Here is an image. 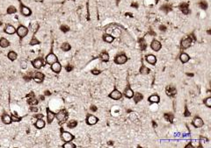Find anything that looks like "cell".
Returning <instances> with one entry per match:
<instances>
[{
  "label": "cell",
  "instance_id": "24",
  "mask_svg": "<svg viewBox=\"0 0 211 148\" xmlns=\"http://www.w3.org/2000/svg\"><path fill=\"white\" fill-rule=\"evenodd\" d=\"M2 121H3V123L5 124V125H9V124L12 123L11 116L9 115H6V114H5V115L2 116Z\"/></svg>",
  "mask_w": 211,
  "mask_h": 148
},
{
  "label": "cell",
  "instance_id": "32",
  "mask_svg": "<svg viewBox=\"0 0 211 148\" xmlns=\"http://www.w3.org/2000/svg\"><path fill=\"white\" fill-rule=\"evenodd\" d=\"M139 42H140V47H141V50H142V51H144V50L146 49V47H147V44H146V42L144 41L143 39H140L139 40Z\"/></svg>",
  "mask_w": 211,
  "mask_h": 148
},
{
  "label": "cell",
  "instance_id": "49",
  "mask_svg": "<svg viewBox=\"0 0 211 148\" xmlns=\"http://www.w3.org/2000/svg\"><path fill=\"white\" fill-rule=\"evenodd\" d=\"M131 6L134 7V8H136V9H137L138 8V4L137 3H132L131 4Z\"/></svg>",
  "mask_w": 211,
  "mask_h": 148
},
{
  "label": "cell",
  "instance_id": "1",
  "mask_svg": "<svg viewBox=\"0 0 211 148\" xmlns=\"http://www.w3.org/2000/svg\"><path fill=\"white\" fill-rule=\"evenodd\" d=\"M16 33H17V34L18 35V37L24 38V37L27 36V33H28V29H27L26 26H24V25H19V26L18 27L17 30H16Z\"/></svg>",
  "mask_w": 211,
  "mask_h": 148
},
{
  "label": "cell",
  "instance_id": "22",
  "mask_svg": "<svg viewBox=\"0 0 211 148\" xmlns=\"http://www.w3.org/2000/svg\"><path fill=\"white\" fill-rule=\"evenodd\" d=\"M7 57H8L9 60H11L12 62H13V61H15L16 59H17L18 54L14 51H10L8 53V54H7Z\"/></svg>",
  "mask_w": 211,
  "mask_h": 148
},
{
  "label": "cell",
  "instance_id": "31",
  "mask_svg": "<svg viewBox=\"0 0 211 148\" xmlns=\"http://www.w3.org/2000/svg\"><path fill=\"white\" fill-rule=\"evenodd\" d=\"M16 12H17V9H16V7L13 6V5H11V6H9L8 8H7V13L8 14H13V13H15Z\"/></svg>",
  "mask_w": 211,
  "mask_h": 148
},
{
  "label": "cell",
  "instance_id": "44",
  "mask_svg": "<svg viewBox=\"0 0 211 148\" xmlns=\"http://www.w3.org/2000/svg\"><path fill=\"white\" fill-rule=\"evenodd\" d=\"M190 115H191V113H190V112L188 111V109L186 108H186H185V112H184V116H189Z\"/></svg>",
  "mask_w": 211,
  "mask_h": 148
},
{
  "label": "cell",
  "instance_id": "8",
  "mask_svg": "<svg viewBox=\"0 0 211 148\" xmlns=\"http://www.w3.org/2000/svg\"><path fill=\"white\" fill-rule=\"evenodd\" d=\"M33 77H34L35 82L38 83H40V82H42V81H43V79H44V75L42 73H40V72H35L34 75H33Z\"/></svg>",
  "mask_w": 211,
  "mask_h": 148
},
{
  "label": "cell",
  "instance_id": "2",
  "mask_svg": "<svg viewBox=\"0 0 211 148\" xmlns=\"http://www.w3.org/2000/svg\"><path fill=\"white\" fill-rule=\"evenodd\" d=\"M67 117H68V115H67V112H66L65 110H61L60 112H58V113L56 114V118L58 119V121L61 122V123L65 121V120L67 119Z\"/></svg>",
  "mask_w": 211,
  "mask_h": 148
},
{
  "label": "cell",
  "instance_id": "42",
  "mask_svg": "<svg viewBox=\"0 0 211 148\" xmlns=\"http://www.w3.org/2000/svg\"><path fill=\"white\" fill-rule=\"evenodd\" d=\"M11 119H12V122H18L20 121L21 118L18 117V116H16L15 115H12L11 116Z\"/></svg>",
  "mask_w": 211,
  "mask_h": 148
},
{
  "label": "cell",
  "instance_id": "54",
  "mask_svg": "<svg viewBox=\"0 0 211 148\" xmlns=\"http://www.w3.org/2000/svg\"><path fill=\"white\" fill-rule=\"evenodd\" d=\"M45 95H46V96H50L51 93H50L49 91H48V90H47V91H45Z\"/></svg>",
  "mask_w": 211,
  "mask_h": 148
},
{
  "label": "cell",
  "instance_id": "33",
  "mask_svg": "<svg viewBox=\"0 0 211 148\" xmlns=\"http://www.w3.org/2000/svg\"><path fill=\"white\" fill-rule=\"evenodd\" d=\"M140 73L142 74V75H146V74H149L150 73V69L147 68V67L145 66H142L140 68Z\"/></svg>",
  "mask_w": 211,
  "mask_h": 148
},
{
  "label": "cell",
  "instance_id": "30",
  "mask_svg": "<svg viewBox=\"0 0 211 148\" xmlns=\"http://www.w3.org/2000/svg\"><path fill=\"white\" fill-rule=\"evenodd\" d=\"M103 38H104V40L105 42H107V43H111V42L114 41V37L111 36V35H108V34H105L103 36Z\"/></svg>",
  "mask_w": 211,
  "mask_h": 148
},
{
  "label": "cell",
  "instance_id": "52",
  "mask_svg": "<svg viewBox=\"0 0 211 148\" xmlns=\"http://www.w3.org/2000/svg\"><path fill=\"white\" fill-rule=\"evenodd\" d=\"M31 110H32V111H34V112H36L37 110H38V109H37V108H34V107H33V108H31Z\"/></svg>",
  "mask_w": 211,
  "mask_h": 148
},
{
  "label": "cell",
  "instance_id": "7",
  "mask_svg": "<svg viewBox=\"0 0 211 148\" xmlns=\"http://www.w3.org/2000/svg\"><path fill=\"white\" fill-rule=\"evenodd\" d=\"M179 9H180L181 12H182L184 14H186V15L189 14V12H190L189 5H188L187 3H182L181 4V5H179Z\"/></svg>",
  "mask_w": 211,
  "mask_h": 148
},
{
  "label": "cell",
  "instance_id": "35",
  "mask_svg": "<svg viewBox=\"0 0 211 148\" xmlns=\"http://www.w3.org/2000/svg\"><path fill=\"white\" fill-rule=\"evenodd\" d=\"M61 48L64 50V51L67 52V51H69V50H70V45L69 43H67V42H65V43H64V44L62 45Z\"/></svg>",
  "mask_w": 211,
  "mask_h": 148
},
{
  "label": "cell",
  "instance_id": "46",
  "mask_svg": "<svg viewBox=\"0 0 211 148\" xmlns=\"http://www.w3.org/2000/svg\"><path fill=\"white\" fill-rule=\"evenodd\" d=\"M159 30L160 31H163V32H165L166 31V26L165 25H160V26H159Z\"/></svg>",
  "mask_w": 211,
  "mask_h": 148
},
{
  "label": "cell",
  "instance_id": "14",
  "mask_svg": "<svg viewBox=\"0 0 211 148\" xmlns=\"http://www.w3.org/2000/svg\"><path fill=\"white\" fill-rule=\"evenodd\" d=\"M32 64H33V66H34V68L39 69V68H40L42 66H43V61H42L41 59L38 58V59H36V60H34V62H32Z\"/></svg>",
  "mask_w": 211,
  "mask_h": 148
},
{
  "label": "cell",
  "instance_id": "59",
  "mask_svg": "<svg viewBox=\"0 0 211 148\" xmlns=\"http://www.w3.org/2000/svg\"><path fill=\"white\" fill-rule=\"evenodd\" d=\"M158 1H159V0H156V2H157V3H158Z\"/></svg>",
  "mask_w": 211,
  "mask_h": 148
},
{
  "label": "cell",
  "instance_id": "11",
  "mask_svg": "<svg viewBox=\"0 0 211 148\" xmlns=\"http://www.w3.org/2000/svg\"><path fill=\"white\" fill-rule=\"evenodd\" d=\"M193 125H194V127H196V128L202 127L203 126V120L201 119V117H198V116H196V117L193 120Z\"/></svg>",
  "mask_w": 211,
  "mask_h": 148
},
{
  "label": "cell",
  "instance_id": "23",
  "mask_svg": "<svg viewBox=\"0 0 211 148\" xmlns=\"http://www.w3.org/2000/svg\"><path fill=\"white\" fill-rule=\"evenodd\" d=\"M9 46H10V42H9L5 38H2L1 40H0V47H1L5 48V47H8Z\"/></svg>",
  "mask_w": 211,
  "mask_h": 148
},
{
  "label": "cell",
  "instance_id": "51",
  "mask_svg": "<svg viewBox=\"0 0 211 148\" xmlns=\"http://www.w3.org/2000/svg\"><path fill=\"white\" fill-rule=\"evenodd\" d=\"M37 118H43V115H41V114H39V115H36L35 116Z\"/></svg>",
  "mask_w": 211,
  "mask_h": 148
},
{
  "label": "cell",
  "instance_id": "38",
  "mask_svg": "<svg viewBox=\"0 0 211 148\" xmlns=\"http://www.w3.org/2000/svg\"><path fill=\"white\" fill-rule=\"evenodd\" d=\"M37 103H38V101H37L36 98H34V96H32V97L28 99V103H30V104H32V105L37 104Z\"/></svg>",
  "mask_w": 211,
  "mask_h": 148
},
{
  "label": "cell",
  "instance_id": "27",
  "mask_svg": "<svg viewBox=\"0 0 211 148\" xmlns=\"http://www.w3.org/2000/svg\"><path fill=\"white\" fill-rule=\"evenodd\" d=\"M159 97L158 95H152V96H151V97H149V101L151 102V103H158V102H159Z\"/></svg>",
  "mask_w": 211,
  "mask_h": 148
},
{
  "label": "cell",
  "instance_id": "12",
  "mask_svg": "<svg viewBox=\"0 0 211 148\" xmlns=\"http://www.w3.org/2000/svg\"><path fill=\"white\" fill-rule=\"evenodd\" d=\"M151 48H152L154 51L158 52L159 50L161 49V47H162V45H161V43L158 41V40H153L152 42H151Z\"/></svg>",
  "mask_w": 211,
  "mask_h": 148
},
{
  "label": "cell",
  "instance_id": "45",
  "mask_svg": "<svg viewBox=\"0 0 211 148\" xmlns=\"http://www.w3.org/2000/svg\"><path fill=\"white\" fill-rule=\"evenodd\" d=\"M92 73L93 74V75H99V74H100V71L98 69H93V70H92Z\"/></svg>",
  "mask_w": 211,
  "mask_h": 148
},
{
  "label": "cell",
  "instance_id": "53",
  "mask_svg": "<svg viewBox=\"0 0 211 148\" xmlns=\"http://www.w3.org/2000/svg\"><path fill=\"white\" fill-rule=\"evenodd\" d=\"M189 147H190V148H193L194 146L191 145V144H188V145H186V148H189Z\"/></svg>",
  "mask_w": 211,
  "mask_h": 148
},
{
  "label": "cell",
  "instance_id": "13",
  "mask_svg": "<svg viewBox=\"0 0 211 148\" xmlns=\"http://www.w3.org/2000/svg\"><path fill=\"white\" fill-rule=\"evenodd\" d=\"M166 95L169 96V97H174V96L177 94V90H176V88L174 87H172V86H168L167 88H166Z\"/></svg>",
  "mask_w": 211,
  "mask_h": 148
},
{
  "label": "cell",
  "instance_id": "55",
  "mask_svg": "<svg viewBox=\"0 0 211 148\" xmlns=\"http://www.w3.org/2000/svg\"><path fill=\"white\" fill-rule=\"evenodd\" d=\"M153 126H154V127H156V126H157V124L155 123V122H153Z\"/></svg>",
  "mask_w": 211,
  "mask_h": 148
},
{
  "label": "cell",
  "instance_id": "26",
  "mask_svg": "<svg viewBox=\"0 0 211 148\" xmlns=\"http://www.w3.org/2000/svg\"><path fill=\"white\" fill-rule=\"evenodd\" d=\"M160 10L161 11H164V12H171L172 11V6L169 5V4H165V5H162L161 6V8H160Z\"/></svg>",
  "mask_w": 211,
  "mask_h": 148
},
{
  "label": "cell",
  "instance_id": "57",
  "mask_svg": "<svg viewBox=\"0 0 211 148\" xmlns=\"http://www.w3.org/2000/svg\"><path fill=\"white\" fill-rule=\"evenodd\" d=\"M116 2H117V4H119V2H120V0H116Z\"/></svg>",
  "mask_w": 211,
  "mask_h": 148
},
{
  "label": "cell",
  "instance_id": "18",
  "mask_svg": "<svg viewBox=\"0 0 211 148\" xmlns=\"http://www.w3.org/2000/svg\"><path fill=\"white\" fill-rule=\"evenodd\" d=\"M97 122H98V118L96 117L95 116H93V115L88 116V117H87V123H88V125H95V124H97Z\"/></svg>",
  "mask_w": 211,
  "mask_h": 148
},
{
  "label": "cell",
  "instance_id": "36",
  "mask_svg": "<svg viewBox=\"0 0 211 148\" xmlns=\"http://www.w3.org/2000/svg\"><path fill=\"white\" fill-rule=\"evenodd\" d=\"M199 6L201 7L202 10H207L208 8V3L206 1H201L199 3Z\"/></svg>",
  "mask_w": 211,
  "mask_h": 148
},
{
  "label": "cell",
  "instance_id": "9",
  "mask_svg": "<svg viewBox=\"0 0 211 148\" xmlns=\"http://www.w3.org/2000/svg\"><path fill=\"white\" fill-rule=\"evenodd\" d=\"M46 62H47L48 64H53L54 62H57V57L55 56L54 53H49V55H48L47 57H46Z\"/></svg>",
  "mask_w": 211,
  "mask_h": 148
},
{
  "label": "cell",
  "instance_id": "37",
  "mask_svg": "<svg viewBox=\"0 0 211 148\" xmlns=\"http://www.w3.org/2000/svg\"><path fill=\"white\" fill-rule=\"evenodd\" d=\"M77 125V122H76L75 120H71V121H70L69 123H68L67 126L69 127V128H75Z\"/></svg>",
  "mask_w": 211,
  "mask_h": 148
},
{
  "label": "cell",
  "instance_id": "28",
  "mask_svg": "<svg viewBox=\"0 0 211 148\" xmlns=\"http://www.w3.org/2000/svg\"><path fill=\"white\" fill-rule=\"evenodd\" d=\"M164 118H165L166 121L170 122V123H173V118H174V116H173L172 113H165V114H164Z\"/></svg>",
  "mask_w": 211,
  "mask_h": 148
},
{
  "label": "cell",
  "instance_id": "40",
  "mask_svg": "<svg viewBox=\"0 0 211 148\" xmlns=\"http://www.w3.org/2000/svg\"><path fill=\"white\" fill-rule=\"evenodd\" d=\"M61 31H62V32H64V33H67V32H69V31H70V27L68 26V25H62V26H61Z\"/></svg>",
  "mask_w": 211,
  "mask_h": 148
},
{
  "label": "cell",
  "instance_id": "41",
  "mask_svg": "<svg viewBox=\"0 0 211 148\" xmlns=\"http://www.w3.org/2000/svg\"><path fill=\"white\" fill-rule=\"evenodd\" d=\"M39 43H40V41H39V40H37L36 38H33L32 40H31V42H30V45L31 46H34V45H38Z\"/></svg>",
  "mask_w": 211,
  "mask_h": 148
},
{
  "label": "cell",
  "instance_id": "39",
  "mask_svg": "<svg viewBox=\"0 0 211 148\" xmlns=\"http://www.w3.org/2000/svg\"><path fill=\"white\" fill-rule=\"evenodd\" d=\"M62 147H64V148H75L76 145L72 143H69V142H67V143H65L64 145H62Z\"/></svg>",
  "mask_w": 211,
  "mask_h": 148
},
{
  "label": "cell",
  "instance_id": "6",
  "mask_svg": "<svg viewBox=\"0 0 211 148\" xmlns=\"http://www.w3.org/2000/svg\"><path fill=\"white\" fill-rule=\"evenodd\" d=\"M127 61H128V58H127V56H126L125 54H121V55H118V56H116V58H115V62L117 64H124V63H126L127 62Z\"/></svg>",
  "mask_w": 211,
  "mask_h": 148
},
{
  "label": "cell",
  "instance_id": "5",
  "mask_svg": "<svg viewBox=\"0 0 211 148\" xmlns=\"http://www.w3.org/2000/svg\"><path fill=\"white\" fill-rule=\"evenodd\" d=\"M74 138L73 135L70 134V132H64L62 133V139L65 142H70L72 139Z\"/></svg>",
  "mask_w": 211,
  "mask_h": 148
},
{
  "label": "cell",
  "instance_id": "48",
  "mask_svg": "<svg viewBox=\"0 0 211 148\" xmlns=\"http://www.w3.org/2000/svg\"><path fill=\"white\" fill-rule=\"evenodd\" d=\"M72 68H72V67L70 66V65H67V66H66V70H67L68 72L71 71V70H72Z\"/></svg>",
  "mask_w": 211,
  "mask_h": 148
},
{
  "label": "cell",
  "instance_id": "21",
  "mask_svg": "<svg viewBox=\"0 0 211 148\" xmlns=\"http://www.w3.org/2000/svg\"><path fill=\"white\" fill-rule=\"evenodd\" d=\"M179 59H180V61H181V62H182V63H186V62L189 61L190 57H189V55H188L187 53H181V54H180V56H179Z\"/></svg>",
  "mask_w": 211,
  "mask_h": 148
},
{
  "label": "cell",
  "instance_id": "3",
  "mask_svg": "<svg viewBox=\"0 0 211 148\" xmlns=\"http://www.w3.org/2000/svg\"><path fill=\"white\" fill-rule=\"evenodd\" d=\"M20 12H21V14L26 17H28L30 16L31 14H32V12H31L30 8H28V7L25 6V5H23L21 4L20 5Z\"/></svg>",
  "mask_w": 211,
  "mask_h": 148
},
{
  "label": "cell",
  "instance_id": "19",
  "mask_svg": "<svg viewBox=\"0 0 211 148\" xmlns=\"http://www.w3.org/2000/svg\"><path fill=\"white\" fill-rule=\"evenodd\" d=\"M47 119H48V123L50 124L52 123V121L54 120V118H55V113H53L51 110H49V109H47Z\"/></svg>",
  "mask_w": 211,
  "mask_h": 148
},
{
  "label": "cell",
  "instance_id": "34",
  "mask_svg": "<svg viewBox=\"0 0 211 148\" xmlns=\"http://www.w3.org/2000/svg\"><path fill=\"white\" fill-rule=\"evenodd\" d=\"M100 59L102 61H104V62H108L109 61V55H108V53H105V52H104V53H102L100 54Z\"/></svg>",
  "mask_w": 211,
  "mask_h": 148
},
{
  "label": "cell",
  "instance_id": "15",
  "mask_svg": "<svg viewBox=\"0 0 211 148\" xmlns=\"http://www.w3.org/2000/svg\"><path fill=\"white\" fill-rule=\"evenodd\" d=\"M5 32L7 33V34H14L16 33V29L13 25H7L5 28Z\"/></svg>",
  "mask_w": 211,
  "mask_h": 148
},
{
  "label": "cell",
  "instance_id": "17",
  "mask_svg": "<svg viewBox=\"0 0 211 148\" xmlns=\"http://www.w3.org/2000/svg\"><path fill=\"white\" fill-rule=\"evenodd\" d=\"M146 62H149L150 64H152V65H154L155 63L157 62V58L155 55L153 54H149L146 56Z\"/></svg>",
  "mask_w": 211,
  "mask_h": 148
},
{
  "label": "cell",
  "instance_id": "4",
  "mask_svg": "<svg viewBox=\"0 0 211 148\" xmlns=\"http://www.w3.org/2000/svg\"><path fill=\"white\" fill-rule=\"evenodd\" d=\"M191 43H192V39L190 38V37L185 39V40H183L182 41H181V48H183V49L188 48V47L191 46Z\"/></svg>",
  "mask_w": 211,
  "mask_h": 148
},
{
  "label": "cell",
  "instance_id": "10",
  "mask_svg": "<svg viewBox=\"0 0 211 148\" xmlns=\"http://www.w3.org/2000/svg\"><path fill=\"white\" fill-rule=\"evenodd\" d=\"M121 93L119 91V90H113L112 92L110 93V95H109V97H111V98L114 99V100H118V99H121Z\"/></svg>",
  "mask_w": 211,
  "mask_h": 148
},
{
  "label": "cell",
  "instance_id": "20",
  "mask_svg": "<svg viewBox=\"0 0 211 148\" xmlns=\"http://www.w3.org/2000/svg\"><path fill=\"white\" fill-rule=\"evenodd\" d=\"M45 126V122L42 118H38L35 123V127L38 129H42L43 127Z\"/></svg>",
  "mask_w": 211,
  "mask_h": 148
},
{
  "label": "cell",
  "instance_id": "29",
  "mask_svg": "<svg viewBox=\"0 0 211 148\" xmlns=\"http://www.w3.org/2000/svg\"><path fill=\"white\" fill-rule=\"evenodd\" d=\"M134 100H135V102H136V103H138V102H140V101H142V98H143V96L142 95V94H140V93H136L134 96Z\"/></svg>",
  "mask_w": 211,
  "mask_h": 148
},
{
  "label": "cell",
  "instance_id": "47",
  "mask_svg": "<svg viewBox=\"0 0 211 148\" xmlns=\"http://www.w3.org/2000/svg\"><path fill=\"white\" fill-rule=\"evenodd\" d=\"M27 62H21V68H27Z\"/></svg>",
  "mask_w": 211,
  "mask_h": 148
},
{
  "label": "cell",
  "instance_id": "43",
  "mask_svg": "<svg viewBox=\"0 0 211 148\" xmlns=\"http://www.w3.org/2000/svg\"><path fill=\"white\" fill-rule=\"evenodd\" d=\"M204 103L206 104V106L208 107H211V97H208V98L205 99Z\"/></svg>",
  "mask_w": 211,
  "mask_h": 148
},
{
  "label": "cell",
  "instance_id": "58",
  "mask_svg": "<svg viewBox=\"0 0 211 148\" xmlns=\"http://www.w3.org/2000/svg\"><path fill=\"white\" fill-rule=\"evenodd\" d=\"M2 25V22H0V26H1Z\"/></svg>",
  "mask_w": 211,
  "mask_h": 148
},
{
  "label": "cell",
  "instance_id": "25",
  "mask_svg": "<svg viewBox=\"0 0 211 148\" xmlns=\"http://www.w3.org/2000/svg\"><path fill=\"white\" fill-rule=\"evenodd\" d=\"M133 96H134V91L129 87H128L125 90V97L128 98H131V97H133Z\"/></svg>",
  "mask_w": 211,
  "mask_h": 148
},
{
  "label": "cell",
  "instance_id": "50",
  "mask_svg": "<svg viewBox=\"0 0 211 148\" xmlns=\"http://www.w3.org/2000/svg\"><path fill=\"white\" fill-rule=\"evenodd\" d=\"M91 110H92V111H96V110H97V107H96L95 105H92V106H91Z\"/></svg>",
  "mask_w": 211,
  "mask_h": 148
},
{
  "label": "cell",
  "instance_id": "56",
  "mask_svg": "<svg viewBox=\"0 0 211 148\" xmlns=\"http://www.w3.org/2000/svg\"><path fill=\"white\" fill-rule=\"evenodd\" d=\"M187 75H190V76H193V74H187Z\"/></svg>",
  "mask_w": 211,
  "mask_h": 148
},
{
  "label": "cell",
  "instance_id": "16",
  "mask_svg": "<svg viewBox=\"0 0 211 148\" xmlns=\"http://www.w3.org/2000/svg\"><path fill=\"white\" fill-rule=\"evenodd\" d=\"M51 69L53 70L55 73H59V72L61 71V69H62V66H61V64L59 63L58 62H54L53 64H51Z\"/></svg>",
  "mask_w": 211,
  "mask_h": 148
}]
</instances>
